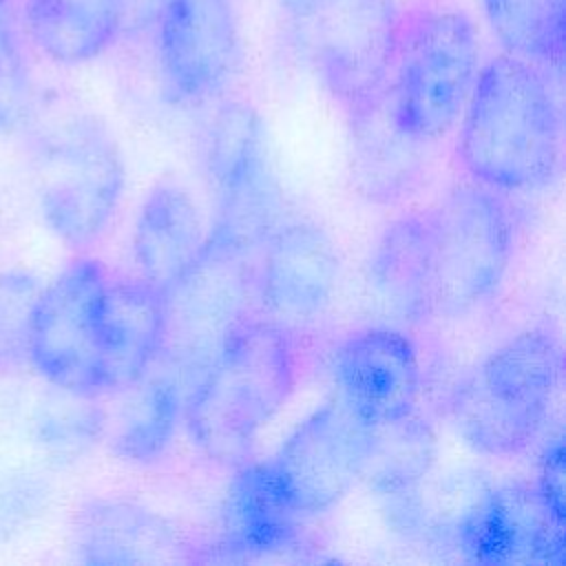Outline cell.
<instances>
[{
	"mask_svg": "<svg viewBox=\"0 0 566 566\" xmlns=\"http://www.w3.org/2000/svg\"><path fill=\"white\" fill-rule=\"evenodd\" d=\"M7 2H9V0H0V9H4V7H7Z\"/></svg>",
	"mask_w": 566,
	"mask_h": 566,
	"instance_id": "1f68e13d",
	"label": "cell"
},
{
	"mask_svg": "<svg viewBox=\"0 0 566 566\" xmlns=\"http://www.w3.org/2000/svg\"><path fill=\"white\" fill-rule=\"evenodd\" d=\"M155 22L166 93L188 106L217 97L241 51L232 0H164Z\"/></svg>",
	"mask_w": 566,
	"mask_h": 566,
	"instance_id": "7c38bea8",
	"label": "cell"
},
{
	"mask_svg": "<svg viewBox=\"0 0 566 566\" xmlns=\"http://www.w3.org/2000/svg\"><path fill=\"white\" fill-rule=\"evenodd\" d=\"M296 354L274 318H243L223 338L184 402L192 444L214 464L239 467L287 402Z\"/></svg>",
	"mask_w": 566,
	"mask_h": 566,
	"instance_id": "7a4b0ae2",
	"label": "cell"
},
{
	"mask_svg": "<svg viewBox=\"0 0 566 566\" xmlns=\"http://www.w3.org/2000/svg\"><path fill=\"white\" fill-rule=\"evenodd\" d=\"M206 241L199 208L190 192L172 181L157 184L142 201L130 252L135 274L168 292L195 263Z\"/></svg>",
	"mask_w": 566,
	"mask_h": 566,
	"instance_id": "d6986e66",
	"label": "cell"
},
{
	"mask_svg": "<svg viewBox=\"0 0 566 566\" xmlns=\"http://www.w3.org/2000/svg\"><path fill=\"white\" fill-rule=\"evenodd\" d=\"M455 533L464 559L473 564L566 562L564 524L531 484L511 482L484 491L460 517Z\"/></svg>",
	"mask_w": 566,
	"mask_h": 566,
	"instance_id": "4fadbf2b",
	"label": "cell"
},
{
	"mask_svg": "<svg viewBox=\"0 0 566 566\" xmlns=\"http://www.w3.org/2000/svg\"><path fill=\"white\" fill-rule=\"evenodd\" d=\"M367 283L376 301L405 323L431 314V212L416 210L394 219L374 243Z\"/></svg>",
	"mask_w": 566,
	"mask_h": 566,
	"instance_id": "ffe728a7",
	"label": "cell"
},
{
	"mask_svg": "<svg viewBox=\"0 0 566 566\" xmlns=\"http://www.w3.org/2000/svg\"><path fill=\"white\" fill-rule=\"evenodd\" d=\"M312 60L327 91L358 111L387 91L396 42V0H334L316 18Z\"/></svg>",
	"mask_w": 566,
	"mask_h": 566,
	"instance_id": "8fae6325",
	"label": "cell"
},
{
	"mask_svg": "<svg viewBox=\"0 0 566 566\" xmlns=\"http://www.w3.org/2000/svg\"><path fill=\"white\" fill-rule=\"evenodd\" d=\"M480 71V38L460 9H429L398 29L385 99L411 137L436 144L458 124Z\"/></svg>",
	"mask_w": 566,
	"mask_h": 566,
	"instance_id": "277c9868",
	"label": "cell"
},
{
	"mask_svg": "<svg viewBox=\"0 0 566 566\" xmlns=\"http://www.w3.org/2000/svg\"><path fill=\"white\" fill-rule=\"evenodd\" d=\"M484 20L504 53L559 69L566 49V0H482Z\"/></svg>",
	"mask_w": 566,
	"mask_h": 566,
	"instance_id": "d4e9b609",
	"label": "cell"
},
{
	"mask_svg": "<svg viewBox=\"0 0 566 566\" xmlns=\"http://www.w3.org/2000/svg\"><path fill=\"white\" fill-rule=\"evenodd\" d=\"M113 422L108 444L126 462L148 464L159 460L177 431L181 413V382L170 374H150L135 380Z\"/></svg>",
	"mask_w": 566,
	"mask_h": 566,
	"instance_id": "603a6c76",
	"label": "cell"
},
{
	"mask_svg": "<svg viewBox=\"0 0 566 566\" xmlns=\"http://www.w3.org/2000/svg\"><path fill=\"white\" fill-rule=\"evenodd\" d=\"M562 349L546 327H528L480 360L451 396V422L473 451L522 453L546 424L562 378Z\"/></svg>",
	"mask_w": 566,
	"mask_h": 566,
	"instance_id": "3957f363",
	"label": "cell"
},
{
	"mask_svg": "<svg viewBox=\"0 0 566 566\" xmlns=\"http://www.w3.org/2000/svg\"><path fill=\"white\" fill-rule=\"evenodd\" d=\"M40 214L69 248L86 250L108 230L126 186L119 146L93 115L49 126L33 150Z\"/></svg>",
	"mask_w": 566,
	"mask_h": 566,
	"instance_id": "5b68a950",
	"label": "cell"
},
{
	"mask_svg": "<svg viewBox=\"0 0 566 566\" xmlns=\"http://www.w3.org/2000/svg\"><path fill=\"white\" fill-rule=\"evenodd\" d=\"M349 175L360 197L394 203L413 192L427 172V146L391 117L385 95L352 111Z\"/></svg>",
	"mask_w": 566,
	"mask_h": 566,
	"instance_id": "ac0fdd59",
	"label": "cell"
},
{
	"mask_svg": "<svg viewBox=\"0 0 566 566\" xmlns=\"http://www.w3.org/2000/svg\"><path fill=\"white\" fill-rule=\"evenodd\" d=\"M334 0H279L281 9L292 15L294 20L307 22L312 18H316L327 4H332Z\"/></svg>",
	"mask_w": 566,
	"mask_h": 566,
	"instance_id": "4dcf8cb0",
	"label": "cell"
},
{
	"mask_svg": "<svg viewBox=\"0 0 566 566\" xmlns=\"http://www.w3.org/2000/svg\"><path fill=\"white\" fill-rule=\"evenodd\" d=\"M108 270L77 256L42 285L29 329V369L55 391L104 396V292Z\"/></svg>",
	"mask_w": 566,
	"mask_h": 566,
	"instance_id": "52a82bcc",
	"label": "cell"
},
{
	"mask_svg": "<svg viewBox=\"0 0 566 566\" xmlns=\"http://www.w3.org/2000/svg\"><path fill=\"white\" fill-rule=\"evenodd\" d=\"M166 292L137 274L113 276L104 292V394L139 380L157 360L164 336Z\"/></svg>",
	"mask_w": 566,
	"mask_h": 566,
	"instance_id": "e0dca14e",
	"label": "cell"
},
{
	"mask_svg": "<svg viewBox=\"0 0 566 566\" xmlns=\"http://www.w3.org/2000/svg\"><path fill=\"white\" fill-rule=\"evenodd\" d=\"M73 546L84 564H175L188 551L164 515L117 497H93L80 506Z\"/></svg>",
	"mask_w": 566,
	"mask_h": 566,
	"instance_id": "2e32d148",
	"label": "cell"
},
{
	"mask_svg": "<svg viewBox=\"0 0 566 566\" xmlns=\"http://www.w3.org/2000/svg\"><path fill=\"white\" fill-rule=\"evenodd\" d=\"M51 497L49 482L33 471L11 473L0 482V544L22 533Z\"/></svg>",
	"mask_w": 566,
	"mask_h": 566,
	"instance_id": "f1b7e54d",
	"label": "cell"
},
{
	"mask_svg": "<svg viewBox=\"0 0 566 566\" xmlns=\"http://www.w3.org/2000/svg\"><path fill=\"white\" fill-rule=\"evenodd\" d=\"M108 429V418L95 398L60 391L33 418V438L49 462L64 467L88 455Z\"/></svg>",
	"mask_w": 566,
	"mask_h": 566,
	"instance_id": "484cf974",
	"label": "cell"
},
{
	"mask_svg": "<svg viewBox=\"0 0 566 566\" xmlns=\"http://www.w3.org/2000/svg\"><path fill=\"white\" fill-rule=\"evenodd\" d=\"M4 9H0V130H15L29 113L31 86L20 40Z\"/></svg>",
	"mask_w": 566,
	"mask_h": 566,
	"instance_id": "83f0119b",
	"label": "cell"
},
{
	"mask_svg": "<svg viewBox=\"0 0 566 566\" xmlns=\"http://www.w3.org/2000/svg\"><path fill=\"white\" fill-rule=\"evenodd\" d=\"M458 122V159L475 184L531 192L557 175L562 117L544 66L509 53L491 57Z\"/></svg>",
	"mask_w": 566,
	"mask_h": 566,
	"instance_id": "6da1fadb",
	"label": "cell"
},
{
	"mask_svg": "<svg viewBox=\"0 0 566 566\" xmlns=\"http://www.w3.org/2000/svg\"><path fill=\"white\" fill-rule=\"evenodd\" d=\"M203 168L217 195L206 239L250 252L276 228L281 190L270 170L265 128L245 102L223 104L203 139Z\"/></svg>",
	"mask_w": 566,
	"mask_h": 566,
	"instance_id": "ba28073f",
	"label": "cell"
},
{
	"mask_svg": "<svg viewBox=\"0 0 566 566\" xmlns=\"http://www.w3.org/2000/svg\"><path fill=\"white\" fill-rule=\"evenodd\" d=\"M431 212V314L460 318L500 287L513 254V217L502 192L453 186Z\"/></svg>",
	"mask_w": 566,
	"mask_h": 566,
	"instance_id": "8992f818",
	"label": "cell"
},
{
	"mask_svg": "<svg viewBox=\"0 0 566 566\" xmlns=\"http://www.w3.org/2000/svg\"><path fill=\"white\" fill-rule=\"evenodd\" d=\"M40 290L42 281L29 270H0V367L4 371L29 367V329Z\"/></svg>",
	"mask_w": 566,
	"mask_h": 566,
	"instance_id": "4316f807",
	"label": "cell"
},
{
	"mask_svg": "<svg viewBox=\"0 0 566 566\" xmlns=\"http://www.w3.org/2000/svg\"><path fill=\"white\" fill-rule=\"evenodd\" d=\"M254 272L250 252L206 239L195 263L166 292L157 360L195 382L230 329L248 316Z\"/></svg>",
	"mask_w": 566,
	"mask_h": 566,
	"instance_id": "9c48e42d",
	"label": "cell"
},
{
	"mask_svg": "<svg viewBox=\"0 0 566 566\" xmlns=\"http://www.w3.org/2000/svg\"><path fill=\"white\" fill-rule=\"evenodd\" d=\"M296 515L263 462L239 464L226 497V544L245 555H268L296 542Z\"/></svg>",
	"mask_w": 566,
	"mask_h": 566,
	"instance_id": "7402d4cb",
	"label": "cell"
},
{
	"mask_svg": "<svg viewBox=\"0 0 566 566\" xmlns=\"http://www.w3.org/2000/svg\"><path fill=\"white\" fill-rule=\"evenodd\" d=\"M338 272L336 245L323 228L285 223L263 241L259 296L274 321H310L332 301Z\"/></svg>",
	"mask_w": 566,
	"mask_h": 566,
	"instance_id": "9a60e30c",
	"label": "cell"
},
{
	"mask_svg": "<svg viewBox=\"0 0 566 566\" xmlns=\"http://www.w3.org/2000/svg\"><path fill=\"white\" fill-rule=\"evenodd\" d=\"M332 374L338 400L365 424H382L416 413L420 358L409 334L367 327L334 352Z\"/></svg>",
	"mask_w": 566,
	"mask_h": 566,
	"instance_id": "5bb4252c",
	"label": "cell"
},
{
	"mask_svg": "<svg viewBox=\"0 0 566 566\" xmlns=\"http://www.w3.org/2000/svg\"><path fill=\"white\" fill-rule=\"evenodd\" d=\"M436 460V436L416 413L367 424V442L360 464V480L385 495L409 493Z\"/></svg>",
	"mask_w": 566,
	"mask_h": 566,
	"instance_id": "cb8c5ba5",
	"label": "cell"
},
{
	"mask_svg": "<svg viewBox=\"0 0 566 566\" xmlns=\"http://www.w3.org/2000/svg\"><path fill=\"white\" fill-rule=\"evenodd\" d=\"M537 491L546 502L553 517L566 526V504H564V438L557 436L548 442L542 462Z\"/></svg>",
	"mask_w": 566,
	"mask_h": 566,
	"instance_id": "f546056e",
	"label": "cell"
},
{
	"mask_svg": "<svg viewBox=\"0 0 566 566\" xmlns=\"http://www.w3.org/2000/svg\"><path fill=\"white\" fill-rule=\"evenodd\" d=\"M130 7L133 0H24L22 22L46 60L84 64L128 31Z\"/></svg>",
	"mask_w": 566,
	"mask_h": 566,
	"instance_id": "44dd1931",
	"label": "cell"
},
{
	"mask_svg": "<svg viewBox=\"0 0 566 566\" xmlns=\"http://www.w3.org/2000/svg\"><path fill=\"white\" fill-rule=\"evenodd\" d=\"M365 442L367 424L336 398L312 411L263 464L296 515H316L360 480Z\"/></svg>",
	"mask_w": 566,
	"mask_h": 566,
	"instance_id": "30bf717a",
	"label": "cell"
}]
</instances>
